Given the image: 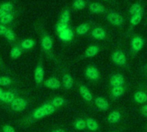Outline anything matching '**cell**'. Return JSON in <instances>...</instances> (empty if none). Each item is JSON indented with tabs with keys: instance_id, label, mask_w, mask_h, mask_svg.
I'll return each instance as SVG.
<instances>
[{
	"instance_id": "obj_26",
	"label": "cell",
	"mask_w": 147,
	"mask_h": 132,
	"mask_svg": "<svg viewBox=\"0 0 147 132\" xmlns=\"http://www.w3.org/2000/svg\"><path fill=\"white\" fill-rule=\"evenodd\" d=\"M89 29H90V26H89L88 23H82V24H80L77 27L76 33L78 35H84V34H85L89 31Z\"/></svg>"
},
{
	"instance_id": "obj_46",
	"label": "cell",
	"mask_w": 147,
	"mask_h": 132,
	"mask_svg": "<svg viewBox=\"0 0 147 132\" xmlns=\"http://www.w3.org/2000/svg\"><path fill=\"white\" fill-rule=\"evenodd\" d=\"M0 132H2V131H0Z\"/></svg>"
},
{
	"instance_id": "obj_39",
	"label": "cell",
	"mask_w": 147,
	"mask_h": 132,
	"mask_svg": "<svg viewBox=\"0 0 147 132\" xmlns=\"http://www.w3.org/2000/svg\"><path fill=\"white\" fill-rule=\"evenodd\" d=\"M49 132H68L67 131H65V129L62 128H54L53 130H51Z\"/></svg>"
},
{
	"instance_id": "obj_28",
	"label": "cell",
	"mask_w": 147,
	"mask_h": 132,
	"mask_svg": "<svg viewBox=\"0 0 147 132\" xmlns=\"http://www.w3.org/2000/svg\"><path fill=\"white\" fill-rule=\"evenodd\" d=\"M111 93H112V95L115 98H118V97H120V96H121L123 94L124 88L122 87H114V88H112Z\"/></svg>"
},
{
	"instance_id": "obj_42",
	"label": "cell",
	"mask_w": 147,
	"mask_h": 132,
	"mask_svg": "<svg viewBox=\"0 0 147 132\" xmlns=\"http://www.w3.org/2000/svg\"><path fill=\"white\" fill-rule=\"evenodd\" d=\"M2 93H3V90L0 88V98H1V95H2Z\"/></svg>"
},
{
	"instance_id": "obj_10",
	"label": "cell",
	"mask_w": 147,
	"mask_h": 132,
	"mask_svg": "<svg viewBox=\"0 0 147 132\" xmlns=\"http://www.w3.org/2000/svg\"><path fill=\"white\" fill-rule=\"evenodd\" d=\"M79 94L82 96V98L88 102H91L93 101V95L92 93L90 92V90L85 86V85H80L79 86Z\"/></svg>"
},
{
	"instance_id": "obj_35",
	"label": "cell",
	"mask_w": 147,
	"mask_h": 132,
	"mask_svg": "<svg viewBox=\"0 0 147 132\" xmlns=\"http://www.w3.org/2000/svg\"><path fill=\"white\" fill-rule=\"evenodd\" d=\"M0 9H2L3 10H4L6 13L9 14L12 11V9H13V5L10 3H3L1 5Z\"/></svg>"
},
{
	"instance_id": "obj_17",
	"label": "cell",
	"mask_w": 147,
	"mask_h": 132,
	"mask_svg": "<svg viewBox=\"0 0 147 132\" xmlns=\"http://www.w3.org/2000/svg\"><path fill=\"white\" fill-rule=\"evenodd\" d=\"M85 123H86V127L90 131H96L99 129V124L95 119L88 118V119H86Z\"/></svg>"
},
{
	"instance_id": "obj_24",
	"label": "cell",
	"mask_w": 147,
	"mask_h": 132,
	"mask_svg": "<svg viewBox=\"0 0 147 132\" xmlns=\"http://www.w3.org/2000/svg\"><path fill=\"white\" fill-rule=\"evenodd\" d=\"M22 51L19 46H14V47L11 48V50L9 52V56H10L11 58L16 59L22 55Z\"/></svg>"
},
{
	"instance_id": "obj_7",
	"label": "cell",
	"mask_w": 147,
	"mask_h": 132,
	"mask_svg": "<svg viewBox=\"0 0 147 132\" xmlns=\"http://www.w3.org/2000/svg\"><path fill=\"white\" fill-rule=\"evenodd\" d=\"M61 86L66 89H71L74 86V79L71 76V74L69 73H65L62 76V81H61Z\"/></svg>"
},
{
	"instance_id": "obj_25",
	"label": "cell",
	"mask_w": 147,
	"mask_h": 132,
	"mask_svg": "<svg viewBox=\"0 0 147 132\" xmlns=\"http://www.w3.org/2000/svg\"><path fill=\"white\" fill-rule=\"evenodd\" d=\"M13 83V80L8 76H0V87H9Z\"/></svg>"
},
{
	"instance_id": "obj_5",
	"label": "cell",
	"mask_w": 147,
	"mask_h": 132,
	"mask_svg": "<svg viewBox=\"0 0 147 132\" xmlns=\"http://www.w3.org/2000/svg\"><path fill=\"white\" fill-rule=\"evenodd\" d=\"M43 86L52 90H58L61 88V82L57 77L51 76L48 79L44 81Z\"/></svg>"
},
{
	"instance_id": "obj_20",
	"label": "cell",
	"mask_w": 147,
	"mask_h": 132,
	"mask_svg": "<svg viewBox=\"0 0 147 132\" xmlns=\"http://www.w3.org/2000/svg\"><path fill=\"white\" fill-rule=\"evenodd\" d=\"M134 100L139 104H143L147 101V94L143 91H138L134 94Z\"/></svg>"
},
{
	"instance_id": "obj_11",
	"label": "cell",
	"mask_w": 147,
	"mask_h": 132,
	"mask_svg": "<svg viewBox=\"0 0 147 132\" xmlns=\"http://www.w3.org/2000/svg\"><path fill=\"white\" fill-rule=\"evenodd\" d=\"M48 102L53 107H54L56 109H59L60 107L66 105L68 101L66 99H65L64 97H62V96H55V97L52 98L50 101H48Z\"/></svg>"
},
{
	"instance_id": "obj_43",
	"label": "cell",
	"mask_w": 147,
	"mask_h": 132,
	"mask_svg": "<svg viewBox=\"0 0 147 132\" xmlns=\"http://www.w3.org/2000/svg\"><path fill=\"white\" fill-rule=\"evenodd\" d=\"M1 65H2V62H1V58H0V67H1Z\"/></svg>"
},
{
	"instance_id": "obj_27",
	"label": "cell",
	"mask_w": 147,
	"mask_h": 132,
	"mask_svg": "<svg viewBox=\"0 0 147 132\" xmlns=\"http://www.w3.org/2000/svg\"><path fill=\"white\" fill-rule=\"evenodd\" d=\"M74 128L78 131H84L86 128L85 120L83 119H78L74 122Z\"/></svg>"
},
{
	"instance_id": "obj_12",
	"label": "cell",
	"mask_w": 147,
	"mask_h": 132,
	"mask_svg": "<svg viewBox=\"0 0 147 132\" xmlns=\"http://www.w3.org/2000/svg\"><path fill=\"white\" fill-rule=\"evenodd\" d=\"M108 18V21L113 24V25H115V26H120L122 24L123 22V18L122 16H121V15L117 14V13H115V12H111L107 16Z\"/></svg>"
},
{
	"instance_id": "obj_33",
	"label": "cell",
	"mask_w": 147,
	"mask_h": 132,
	"mask_svg": "<svg viewBox=\"0 0 147 132\" xmlns=\"http://www.w3.org/2000/svg\"><path fill=\"white\" fill-rule=\"evenodd\" d=\"M72 5L76 9H82L85 7V1L84 0H75L73 2Z\"/></svg>"
},
{
	"instance_id": "obj_4",
	"label": "cell",
	"mask_w": 147,
	"mask_h": 132,
	"mask_svg": "<svg viewBox=\"0 0 147 132\" xmlns=\"http://www.w3.org/2000/svg\"><path fill=\"white\" fill-rule=\"evenodd\" d=\"M17 96H18V94L14 89H9L6 91H3L1 98H0V102L9 106L13 101V100L15 98H16Z\"/></svg>"
},
{
	"instance_id": "obj_44",
	"label": "cell",
	"mask_w": 147,
	"mask_h": 132,
	"mask_svg": "<svg viewBox=\"0 0 147 132\" xmlns=\"http://www.w3.org/2000/svg\"><path fill=\"white\" fill-rule=\"evenodd\" d=\"M103 1H109V0H103Z\"/></svg>"
},
{
	"instance_id": "obj_29",
	"label": "cell",
	"mask_w": 147,
	"mask_h": 132,
	"mask_svg": "<svg viewBox=\"0 0 147 132\" xmlns=\"http://www.w3.org/2000/svg\"><path fill=\"white\" fill-rule=\"evenodd\" d=\"M142 15H143L142 12L138 13V14H135V15H133L132 17H131V20H130L131 24L132 25H137V24H139L141 21V20H142Z\"/></svg>"
},
{
	"instance_id": "obj_32",
	"label": "cell",
	"mask_w": 147,
	"mask_h": 132,
	"mask_svg": "<svg viewBox=\"0 0 147 132\" xmlns=\"http://www.w3.org/2000/svg\"><path fill=\"white\" fill-rule=\"evenodd\" d=\"M13 20V15L11 14H7L4 16H3L2 18H0V23L3 25H6L9 24Z\"/></svg>"
},
{
	"instance_id": "obj_21",
	"label": "cell",
	"mask_w": 147,
	"mask_h": 132,
	"mask_svg": "<svg viewBox=\"0 0 147 132\" xmlns=\"http://www.w3.org/2000/svg\"><path fill=\"white\" fill-rule=\"evenodd\" d=\"M91 34L96 40H103L105 38V36H106V33H105V31L102 27H96V28H95L92 31Z\"/></svg>"
},
{
	"instance_id": "obj_1",
	"label": "cell",
	"mask_w": 147,
	"mask_h": 132,
	"mask_svg": "<svg viewBox=\"0 0 147 132\" xmlns=\"http://www.w3.org/2000/svg\"><path fill=\"white\" fill-rule=\"evenodd\" d=\"M57 111H58V109H56L54 107H53L48 101H47V102L43 103L42 105L39 106L38 107H36L35 109H34L28 116L20 119L17 122V125L20 127L29 126L37 121H40L47 117L53 115Z\"/></svg>"
},
{
	"instance_id": "obj_6",
	"label": "cell",
	"mask_w": 147,
	"mask_h": 132,
	"mask_svg": "<svg viewBox=\"0 0 147 132\" xmlns=\"http://www.w3.org/2000/svg\"><path fill=\"white\" fill-rule=\"evenodd\" d=\"M53 45V40L50 37V35H48V34H43L41 36V39H40V46H41L42 49L46 52L49 53L52 51Z\"/></svg>"
},
{
	"instance_id": "obj_30",
	"label": "cell",
	"mask_w": 147,
	"mask_h": 132,
	"mask_svg": "<svg viewBox=\"0 0 147 132\" xmlns=\"http://www.w3.org/2000/svg\"><path fill=\"white\" fill-rule=\"evenodd\" d=\"M140 12H142V8H141L140 3H134L131 6L130 13L132 15H135V14H138V13H140Z\"/></svg>"
},
{
	"instance_id": "obj_13",
	"label": "cell",
	"mask_w": 147,
	"mask_h": 132,
	"mask_svg": "<svg viewBox=\"0 0 147 132\" xmlns=\"http://www.w3.org/2000/svg\"><path fill=\"white\" fill-rule=\"evenodd\" d=\"M124 82H125L124 77L121 74H115V75L112 76L111 78H110V85L112 86V88H114V87H122Z\"/></svg>"
},
{
	"instance_id": "obj_31",
	"label": "cell",
	"mask_w": 147,
	"mask_h": 132,
	"mask_svg": "<svg viewBox=\"0 0 147 132\" xmlns=\"http://www.w3.org/2000/svg\"><path fill=\"white\" fill-rule=\"evenodd\" d=\"M69 21H70V12H69V10H65L63 13H62V15H61V16H60V22H63V23H65V24H68V22H69Z\"/></svg>"
},
{
	"instance_id": "obj_45",
	"label": "cell",
	"mask_w": 147,
	"mask_h": 132,
	"mask_svg": "<svg viewBox=\"0 0 147 132\" xmlns=\"http://www.w3.org/2000/svg\"><path fill=\"white\" fill-rule=\"evenodd\" d=\"M111 132H115V131H111Z\"/></svg>"
},
{
	"instance_id": "obj_15",
	"label": "cell",
	"mask_w": 147,
	"mask_h": 132,
	"mask_svg": "<svg viewBox=\"0 0 147 132\" xmlns=\"http://www.w3.org/2000/svg\"><path fill=\"white\" fill-rule=\"evenodd\" d=\"M95 104L97 107V108L101 111H106L109 107L108 101L103 97H96L95 99Z\"/></svg>"
},
{
	"instance_id": "obj_34",
	"label": "cell",
	"mask_w": 147,
	"mask_h": 132,
	"mask_svg": "<svg viewBox=\"0 0 147 132\" xmlns=\"http://www.w3.org/2000/svg\"><path fill=\"white\" fill-rule=\"evenodd\" d=\"M3 36H4L9 41H14V40H16V34H15V33H14L12 30H10V29H8Z\"/></svg>"
},
{
	"instance_id": "obj_9",
	"label": "cell",
	"mask_w": 147,
	"mask_h": 132,
	"mask_svg": "<svg viewBox=\"0 0 147 132\" xmlns=\"http://www.w3.org/2000/svg\"><path fill=\"white\" fill-rule=\"evenodd\" d=\"M112 60L115 64L118 65H124L127 63V58L125 54L121 51H116L112 54Z\"/></svg>"
},
{
	"instance_id": "obj_22",
	"label": "cell",
	"mask_w": 147,
	"mask_h": 132,
	"mask_svg": "<svg viewBox=\"0 0 147 132\" xmlns=\"http://www.w3.org/2000/svg\"><path fill=\"white\" fill-rule=\"evenodd\" d=\"M121 117V115L118 111H114L111 113H109V115L108 117V121L110 124H116L120 121Z\"/></svg>"
},
{
	"instance_id": "obj_23",
	"label": "cell",
	"mask_w": 147,
	"mask_h": 132,
	"mask_svg": "<svg viewBox=\"0 0 147 132\" xmlns=\"http://www.w3.org/2000/svg\"><path fill=\"white\" fill-rule=\"evenodd\" d=\"M35 45V41L33 39H25L21 42V47L25 50L32 49Z\"/></svg>"
},
{
	"instance_id": "obj_40",
	"label": "cell",
	"mask_w": 147,
	"mask_h": 132,
	"mask_svg": "<svg viewBox=\"0 0 147 132\" xmlns=\"http://www.w3.org/2000/svg\"><path fill=\"white\" fill-rule=\"evenodd\" d=\"M142 113L145 116H147V105H146L145 107H143V108H142Z\"/></svg>"
},
{
	"instance_id": "obj_16",
	"label": "cell",
	"mask_w": 147,
	"mask_h": 132,
	"mask_svg": "<svg viewBox=\"0 0 147 132\" xmlns=\"http://www.w3.org/2000/svg\"><path fill=\"white\" fill-rule=\"evenodd\" d=\"M59 39L62 41L66 42V41H70V40H71L73 39L74 34H73V32L70 28H66L65 31H63L62 33L59 34Z\"/></svg>"
},
{
	"instance_id": "obj_8",
	"label": "cell",
	"mask_w": 147,
	"mask_h": 132,
	"mask_svg": "<svg viewBox=\"0 0 147 132\" xmlns=\"http://www.w3.org/2000/svg\"><path fill=\"white\" fill-rule=\"evenodd\" d=\"M85 76L90 80L96 81L99 78L100 73L95 66H88L85 70Z\"/></svg>"
},
{
	"instance_id": "obj_2",
	"label": "cell",
	"mask_w": 147,
	"mask_h": 132,
	"mask_svg": "<svg viewBox=\"0 0 147 132\" xmlns=\"http://www.w3.org/2000/svg\"><path fill=\"white\" fill-rule=\"evenodd\" d=\"M29 102H30L29 100H28L22 96H17L9 105V107L10 110L14 113H22L28 107Z\"/></svg>"
},
{
	"instance_id": "obj_37",
	"label": "cell",
	"mask_w": 147,
	"mask_h": 132,
	"mask_svg": "<svg viewBox=\"0 0 147 132\" xmlns=\"http://www.w3.org/2000/svg\"><path fill=\"white\" fill-rule=\"evenodd\" d=\"M2 132H16V129L10 125H4L2 127Z\"/></svg>"
},
{
	"instance_id": "obj_38",
	"label": "cell",
	"mask_w": 147,
	"mask_h": 132,
	"mask_svg": "<svg viewBox=\"0 0 147 132\" xmlns=\"http://www.w3.org/2000/svg\"><path fill=\"white\" fill-rule=\"evenodd\" d=\"M7 27H5V25L0 24V35H4L6 31H7Z\"/></svg>"
},
{
	"instance_id": "obj_3",
	"label": "cell",
	"mask_w": 147,
	"mask_h": 132,
	"mask_svg": "<svg viewBox=\"0 0 147 132\" xmlns=\"http://www.w3.org/2000/svg\"><path fill=\"white\" fill-rule=\"evenodd\" d=\"M34 81L37 87L42 86L45 81V70L42 60H40L35 66L34 71Z\"/></svg>"
},
{
	"instance_id": "obj_18",
	"label": "cell",
	"mask_w": 147,
	"mask_h": 132,
	"mask_svg": "<svg viewBox=\"0 0 147 132\" xmlns=\"http://www.w3.org/2000/svg\"><path fill=\"white\" fill-rule=\"evenodd\" d=\"M99 52V47L97 46L92 45L90 46L84 52V56L86 58H92L94 56H96Z\"/></svg>"
},
{
	"instance_id": "obj_36",
	"label": "cell",
	"mask_w": 147,
	"mask_h": 132,
	"mask_svg": "<svg viewBox=\"0 0 147 132\" xmlns=\"http://www.w3.org/2000/svg\"><path fill=\"white\" fill-rule=\"evenodd\" d=\"M67 25H68V24H65V23L59 21V22L56 25V31H57V33H58V34H60V33H62L63 31H65L66 28H68Z\"/></svg>"
},
{
	"instance_id": "obj_19",
	"label": "cell",
	"mask_w": 147,
	"mask_h": 132,
	"mask_svg": "<svg viewBox=\"0 0 147 132\" xmlns=\"http://www.w3.org/2000/svg\"><path fill=\"white\" fill-rule=\"evenodd\" d=\"M89 9L92 12V13H96V14H100V13H103L104 12V7L101 4V3H90V6H89Z\"/></svg>"
},
{
	"instance_id": "obj_41",
	"label": "cell",
	"mask_w": 147,
	"mask_h": 132,
	"mask_svg": "<svg viewBox=\"0 0 147 132\" xmlns=\"http://www.w3.org/2000/svg\"><path fill=\"white\" fill-rule=\"evenodd\" d=\"M8 13H6L4 10H3L2 9H0V18H2L3 16H4L5 15H7Z\"/></svg>"
},
{
	"instance_id": "obj_14",
	"label": "cell",
	"mask_w": 147,
	"mask_h": 132,
	"mask_svg": "<svg viewBox=\"0 0 147 132\" xmlns=\"http://www.w3.org/2000/svg\"><path fill=\"white\" fill-rule=\"evenodd\" d=\"M144 40L141 37H134L131 41V47L134 52H139L144 46Z\"/></svg>"
}]
</instances>
